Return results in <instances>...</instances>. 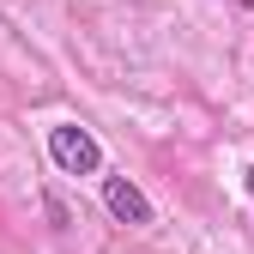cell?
I'll use <instances>...</instances> for the list:
<instances>
[{"label":"cell","instance_id":"obj_1","mask_svg":"<svg viewBox=\"0 0 254 254\" xmlns=\"http://www.w3.org/2000/svg\"><path fill=\"white\" fill-rule=\"evenodd\" d=\"M49 157H55V170H67V176H97V170H103L97 139H91L85 127H73V121L49 127Z\"/></svg>","mask_w":254,"mask_h":254},{"label":"cell","instance_id":"obj_3","mask_svg":"<svg viewBox=\"0 0 254 254\" xmlns=\"http://www.w3.org/2000/svg\"><path fill=\"white\" fill-rule=\"evenodd\" d=\"M248 194H254V164H248Z\"/></svg>","mask_w":254,"mask_h":254},{"label":"cell","instance_id":"obj_4","mask_svg":"<svg viewBox=\"0 0 254 254\" xmlns=\"http://www.w3.org/2000/svg\"><path fill=\"white\" fill-rule=\"evenodd\" d=\"M248 6H254V0H248Z\"/></svg>","mask_w":254,"mask_h":254},{"label":"cell","instance_id":"obj_2","mask_svg":"<svg viewBox=\"0 0 254 254\" xmlns=\"http://www.w3.org/2000/svg\"><path fill=\"white\" fill-rule=\"evenodd\" d=\"M103 206H109L115 224H151V200L127 176H103Z\"/></svg>","mask_w":254,"mask_h":254}]
</instances>
